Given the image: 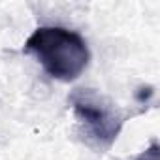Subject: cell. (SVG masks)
<instances>
[{"label": "cell", "instance_id": "3957f363", "mask_svg": "<svg viewBox=\"0 0 160 160\" xmlns=\"http://www.w3.org/2000/svg\"><path fill=\"white\" fill-rule=\"evenodd\" d=\"M136 160H160V152H158V143H152L149 149H145Z\"/></svg>", "mask_w": 160, "mask_h": 160}, {"label": "cell", "instance_id": "6da1fadb", "mask_svg": "<svg viewBox=\"0 0 160 160\" xmlns=\"http://www.w3.org/2000/svg\"><path fill=\"white\" fill-rule=\"evenodd\" d=\"M43 70L58 81L70 83L81 75L91 60V51L81 34L62 27H40L25 42Z\"/></svg>", "mask_w": 160, "mask_h": 160}, {"label": "cell", "instance_id": "7a4b0ae2", "mask_svg": "<svg viewBox=\"0 0 160 160\" xmlns=\"http://www.w3.org/2000/svg\"><path fill=\"white\" fill-rule=\"evenodd\" d=\"M72 108L77 121L83 124L85 134L94 139L100 149H109L113 145L124 124V117L115 104L92 91L81 89L72 96Z\"/></svg>", "mask_w": 160, "mask_h": 160}]
</instances>
